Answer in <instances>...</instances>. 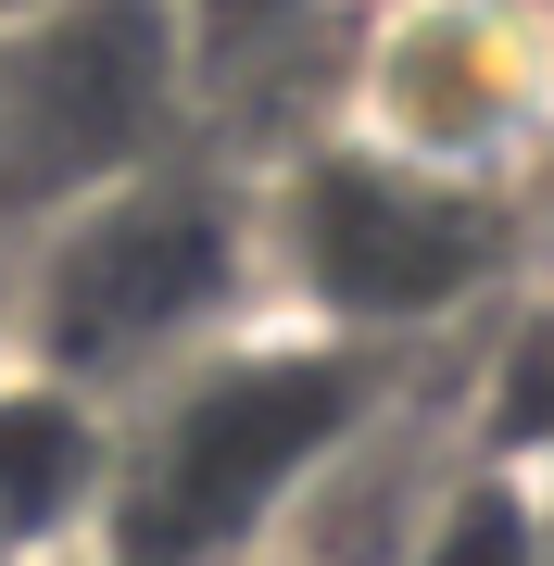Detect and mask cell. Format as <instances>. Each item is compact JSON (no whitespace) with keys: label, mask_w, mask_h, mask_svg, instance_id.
Instances as JSON below:
<instances>
[{"label":"cell","mask_w":554,"mask_h":566,"mask_svg":"<svg viewBox=\"0 0 554 566\" xmlns=\"http://www.w3.org/2000/svg\"><path fill=\"white\" fill-rule=\"evenodd\" d=\"M341 428L328 365H252V378L189 390V416L165 428L151 479L126 491V566H202L290 491V465Z\"/></svg>","instance_id":"6da1fadb"},{"label":"cell","mask_w":554,"mask_h":566,"mask_svg":"<svg viewBox=\"0 0 554 566\" xmlns=\"http://www.w3.org/2000/svg\"><path fill=\"white\" fill-rule=\"evenodd\" d=\"M202 290H215V214L126 202V214H102L76 252H63V340H88V353L165 340Z\"/></svg>","instance_id":"7a4b0ae2"},{"label":"cell","mask_w":554,"mask_h":566,"mask_svg":"<svg viewBox=\"0 0 554 566\" xmlns=\"http://www.w3.org/2000/svg\"><path fill=\"white\" fill-rule=\"evenodd\" d=\"M453 264H467V227L429 189H378V177H328L315 189V277L341 303H441Z\"/></svg>","instance_id":"3957f363"},{"label":"cell","mask_w":554,"mask_h":566,"mask_svg":"<svg viewBox=\"0 0 554 566\" xmlns=\"http://www.w3.org/2000/svg\"><path fill=\"white\" fill-rule=\"evenodd\" d=\"M88 479V441L63 403H0V528H51Z\"/></svg>","instance_id":"277c9868"}]
</instances>
